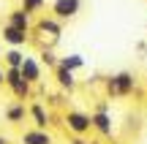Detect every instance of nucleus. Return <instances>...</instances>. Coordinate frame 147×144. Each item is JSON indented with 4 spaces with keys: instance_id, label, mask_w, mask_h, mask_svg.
<instances>
[{
    "instance_id": "nucleus-1",
    "label": "nucleus",
    "mask_w": 147,
    "mask_h": 144,
    "mask_svg": "<svg viewBox=\"0 0 147 144\" xmlns=\"http://www.w3.org/2000/svg\"><path fill=\"white\" fill-rule=\"evenodd\" d=\"M76 11H79V0H57V3H55V14L63 16V19L74 16Z\"/></svg>"
},
{
    "instance_id": "nucleus-2",
    "label": "nucleus",
    "mask_w": 147,
    "mask_h": 144,
    "mask_svg": "<svg viewBox=\"0 0 147 144\" xmlns=\"http://www.w3.org/2000/svg\"><path fill=\"white\" fill-rule=\"evenodd\" d=\"M19 76H25V82H36L38 79V65L33 60H22L19 63Z\"/></svg>"
},
{
    "instance_id": "nucleus-3",
    "label": "nucleus",
    "mask_w": 147,
    "mask_h": 144,
    "mask_svg": "<svg viewBox=\"0 0 147 144\" xmlns=\"http://www.w3.org/2000/svg\"><path fill=\"white\" fill-rule=\"evenodd\" d=\"M3 38H5V41H8V44H16V46H19V44H25V30H19V27H14V25H8V27H5V33H3Z\"/></svg>"
},
{
    "instance_id": "nucleus-4",
    "label": "nucleus",
    "mask_w": 147,
    "mask_h": 144,
    "mask_svg": "<svg viewBox=\"0 0 147 144\" xmlns=\"http://www.w3.org/2000/svg\"><path fill=\"white\" fill-rule=\"evenodd\" d=\"M8 84L16 90V95H25V92H27V82H22V79H19V71H16V68H11V71H8Z\"/></svg>"
},
{
    "instance_id": "nucleus-5",
    "label": "nucleus",
    "mask_w": 147,
    "mask_h": 144,
    "mask_svg": "<svg viewBox=\"0 0 147 144\" xmlns=\"http://www.w3.org/2000/svg\"><path fill=\"white\" fill-rule=\"evenodd\" d=\"M11 25L19 27V30H27V25H30V16H27V11H11Z\"/></svg>"
},
{
    "instance_id": "nucleus-6",
    "label": "nucleus",
    "mask_w": 147,
    "mask_h": 144,
    "mask_svg": "<svg viewBox=\"0 0 147 144\" xmlns=\"http://www.w3.org/2000/svg\"><path fill=\"white\" fill-rule=\"evenodd\" d=\"M68 125H71L74 131H87L90 128V120L82 117V114H68Z\"/></svg>"
},
{
    "instance_id": "nucleus-7",
    "label": "nucleus",
    "mask_w": 147,
    "mask_h": 144,
    "mask_svg": "<svg viewBox=\"0 0 147 144\" xmlns=\"http://www.w3.org/2000/svg\"><path fill=\"white\" fill-rule=\"evenodd\" d=\"M25 144H49V136L41 131H33V133H25Z\"/></svg>"
},
{
    "instance_id": "nucleus-8",
    "label": "nucleus",
    "mask_w": 147,
    "mask_h": 144,
    "mask_svg": "<svg viewBox=\"0 0 147 144\" xmlns=\"http://www.w3.org/2000/svg\"><path fill=\"white\" fill-rule=\"evenodd\" d=\"M22 3H25V11H36L44 5V0H22Z\"/></svg>"
},
{
    "instance_id": "nucleus-9",
    "label": "nucleus",
    "mask_w": 147,
    "mask_h": 144,
    "mask_svg": "<svg viewBox=\"0 0 147 144\" xmlns=\"http://www.w3.org/2000/svg\"><path fill=\"white\" fill-rule=\"evenodd\" d=\"M5 57H8V63L14 65V68H19V63H22V54H19V52H8Z\"/></svg>"
},
{
    "instance_id": "nucleus-10",
    "label": "nucleus",
    "mask_w": 147,
    "mask_h": 144,
    "mask_svg": "<svg viewBox=\"0 0 147 144\" xmlns=\"http://www.w3.org/2000/svg\"><path fill=\"white\" fill-rule=\"evenodd\" d=\"M131 87V76H117V90H128Z\"/></svg>"
},
{
    "instance_id": "nucleus-11",
    "label": "nucleus",
    "mask_w": 147,
    "mask_h": 144,
    "mask_svg": "<svg viewBox=\"0 0 147 144\" xmlns=\"http://www.w3.org/2000/svg\"><path fill=\"white\" fill-rule=\"evenodd\" d=\"M79 65H82V57H71L63 63V68H79Z\"/></svg>"
},
{
    "instance_id": "nucleus-12",
    "label": "nucleus",
    "mask_w": 147,
    "mask_h": 144,
    "mask_svg": "<svg viewBox=\"0 0 147 144\" xmlns=\"http://www.w3.org/2000/svg\"><path fill=\"white\" fill-rule=\"evenodd\" d=\"M95 123H98V128H101V131H109V120H106L104 114H98V117H95Z\"/></svg>"
},
{
    "instance_id": "nucleus-13",
    "label": "nucleus",
    "mask_w": 147,
    "mask_h": 144,
    "mask_svg": "<svg viewBox=\"0 0 147 144\" xmlns=\"http://www.w3.org/2000/svg\"><path fill=\"white\" fill-rule=\"evenodd\" d=\"M60 82H63V84H71V74H68V68H60Z\"/></svg>"
},
{
    "instance_id": "nucleus-14",
    "label": "nucleus",
    "mask_w": 147,
    "mask_h": 144,
    "mask_svg": "<svg viewBox=\"0 0 147 144\" xmlns=\"http://www.w3.org/2000/svg\"><path fill=\"white\" fill-rule=\"evenodd\" d=\"M33 114H36V123H38V125H44V123H47V117H44V112H41L38 106L33 109Z\"/></svg>"
},
{
    "instance_id": "nucleus-15",
    "label": "nucleus",
    "mask_w": 147,
    "mask_h": 144,
    "mask_svg": "<svg viewBox=\"0 0 147 144\" xmlns=\"http://www.w3.org/2000/svg\"><path fill=\"white\" fill-rule=\"evenodd\" d=\"M22 114H25V112H22V109H11V112H8V117H11V120H19Z\"/></svg>"
},
{
    "instance_id": "nucleus-16",
    "label": "nucleus",
    "mask_w": 147,
    "mask_h": 144,
    "mask_svg": "<svg viewBox=\"0 0 147 144\" xmlns=\"http://www.w3.org/2000/svg\"><path fill=\"white\" fill-rule=\"evenodd\" d=\"M0 84H3V74H0Z\"/></svg>"
},
{
    "instance_id": "nucleus-17",
    "label": "nucleus",
    "mask_w": 147,
    "mask_h": 144,
    "mask_svg": "<svg viewBox=\"0 0 147 144\" xmlns=\"http://www.w3.org/2000/svg\"><path fill=\"white\" fill-rule=\"evenodd\" d=\"M0 144H5V141H3V139H0Z\"/></svg>"
}]
</instances>
